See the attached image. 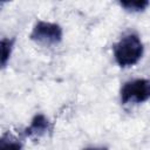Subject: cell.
I'll return each mask as SVG.
<instances>
[{"instance_id":"3957f363","label":"cell","mask_w":150,"mask_h":150,"mask_svg":"<svg viewBox=\"0 0 150 150\" xmlns=\"http://www.w3.org/2000/svg\"><path fill=\"white\" fill-rule=\"evenodd\" d=\"M30 39L43 46L57 45L62 40V28L57 23L39 21L30 33Z\"/></svg>"},{"instance_id":"6da1fadb","label":"cell","mask_w":150,"mask_h":150,"mask_svg":"<svg viewBox=\"0 0 150 150\" xmlns=\"http://www.w3.org/2000/svg\"><path fill=\"white\" fill-rule=\"evenodd\" d=\"M143 55V43L137 34L124 35L114 46V56L120 67H131L136 64Z\"/></svg>"},{"instance_id":"7a4b0ae2","label":"cell","mask_w":150,"mask_h":150,"mask_svg":"<svg viewBox=\"0 0 150 150\" xmlns=\"http://www.w3.org/2000/svg\"><path fill=\"white\" fill-rule=\"evenodd\" d=\"M150 98V80L136 79L128 81L121 88V101L123 104L142 103Z\"/></svg>"},{"instance_id":"52a82bcc","label":"cell","mask_w":150,"mask_h":150,"mask_svg":"<svg viewBox=\"0 0 150 150\" xmlns=\"http://www.w3.org/2000/svg\"><path fill=\"white\" fill-rule=\"evenodd\" d=\"M14 39H1V66L6 67L7 61L11 57L12 54V49L14 46Z\"/></svg>"},{"instance_id":"5b68a950","label":"cell","mask_w":150,"mask_h":150,"mask_svg":"<svg viewBox=\"0 0 150 150\" xmlns=\"http://www.w3.org/2000/svg\"><path fill=\"white\" fill-rule=\"evenodd\" d=\"M21 149L22 145L16 138L11 136L9 134L2 135L0 139V150H21Z\"/></svg>"},{"instance_id":"277c9868","label":"cell","mask_w":150,"mask_h":150,"mask_svg":"<svg viewBox=\"0 0 150 150\" xmlns=\"http://www.w3.org/2000/svg\"><path fill=\"white\" fill-rule=\"evenodd\" d=\"M53 125L49 122V120L42 115V114H38L33 117L29 127H27L23 131V135L26 137L29 138H39L43 135H46L47 132L52 131Z\"/></svg>"},{"instance_id":"ba28073f","label":"cell","mask_w":150,"mask_h":150,"mask_svg":"<svg viewBox=\"0 0 150 150\" xmlns=\"http://www.w3.org/2000/svg\"><path fill=\"white\" fill-rule=\"evenodd\" d=\"M86 150H108L107 148H89V149H86Z\"/></svg>"},{"instance_id":"8992f818","label":"cell","mask_w":150,"mask_h":150,"mask_svg":"<svg viewBox=\"0 0 150 150\" xmlns=\"http://www.w3.org/2000/svg\"><path fill=\"white\" fill-rule=\"evenodd\" d=\"M149 1L146 0H129V1H121L120 5L128 12H142L149 6Z\"/></svg>"}]
</instances>
